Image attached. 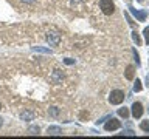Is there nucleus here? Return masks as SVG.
I'll use <instances>...</instances> for the list:
<instances>
[{
  "mask_svg": "<svg viewBox=\"0 0 149 139\" xmlns=\"http://www.w3.org/2000/svg\"><path fill=\"white\" fill-rule=\"evenodd\" d=\"M124 100V91L121 90H112V93L109 94V102L112 105H120Z\"/></svg>",
  "mask_w": 149,
  "mask_h": 139,
  "instance_id": "nucleus-1",
  "label": "nucleus"
},
{
  "mask_svg": "<svg viewBox=\"0 0 149 139\" xmlns=\"http://www.w3.org/2000/svg\"><path fill=\"white\" fill-rule=\"evenodd\" d=\"M100 6H101V11L106 14V16H110L113 14L115 11V3L112 0H100Z\"/></svg>",
  "mask_w": 149,
  "mask_h": 139,
  "instance_id": "nucleus-2",
  "label": "nucleus"
},
{
  "mask_svg": "<svg viewBox=\"0 0 149 139\" xmlns=\"http://www.w3.org/2000/svg\"><path fill=\"white\" fill-rule=\"evenodd\" d=\"M121 127V122L118 119H115V118H109V120L106 122V125H104V128H106V131H113V130H118Z\"/></svg>",
  "mask_w": 149,
  "mask_h": 139,
  "instance_id": "nucleus-3",
  "label": "nucleus"
},
{
  "mask_svg": "<svg viewBox=\"0 0 149 139\" xmlns=\"http://www.w3.org/2000/svg\"><path fill=\"white\" fill-rule=\"evenodd\" d=\"M129 9H130V12L134 14V17L137 19L138 22H144V20H146V17H148V9H143V11H138V9H135V8H132V6H130Z\"/></svg>",
  "mask_w": 149,
  "mask_h": 139,
  "instance_id": "nucleus-4",
  "label": "nucleus"
},
{
  "mask_svg": "<svg viewBox=\"0 0 149 139\" xmlns=\"http://www.w3.org/2000/svg\"><path fill=\"white\" fill-rule=\"evenodd\" d=\"M143 105L141 104H140V102H134V104H132V116H134V118L135 119H140V118H141V116H143Z\"/></svg>",
  "mask_w": 149,
  "mask_h": 139,
  "instance_id": "nucleus-5",
  "label": "nucleus"
},
{
  "mask_svg": "<svg viewBox=\"0 0 149 139\" xmlns=\"http://www.w3.org/2000/svg\"><path fill=\"white\" fill-rule=\"evenodd\" d=\"M47 42H48L51 46H58L59 42H61V36L58 32H48V34H47Z\"/></svg>",
  "mask_w": 149,
  "mask_h": 139,
  "instance_id": "nucleus-6",
  "label": "nucleus"
},
{
  "mask_svg": "<svg viewBox=\"0 0 149 139\" xmlns=\"http://www.w3.org/2000/svg\"><path fill=\"white\" fill-rule=\"evenodd\" d=\"M134 76H135V68H134V65H129L126 68V79L127 81H134Z\"/></svg>",
  "mask_w": 149,
  "mask_h": 139,
  "instance_id": "nucleus-7",
  "label": "nucleus"
},
{
  "mask_svg": "<svg viewBox=\"0 0 149 139\" xmlns=\"http://www.w3.org/2000/svg\"><path fill=\"white\" fill-rule=\"evenodd\" d=\"M47 133L51 134V136H58V134H62V130H61L59 127H48Z\"/></svg>",
  "mask_w": 149,
  "mask_h": 139,
  "instance_id": "nucleus-8",
  "label": "nucleus"
},
{
  "mask_svg": "<svg viewBox=\"0 0 149 139\" xmlns=\"http://www.w3.org/2000/svg\"><path fill=\"white\" fill-rule=\"evenodd\" d=\"M20 119L22 120H33L34 119V113H31V111H23V113H20Z\"/></svg>",
  "mask_w": 149,
  "mask_h": 139,
  "instance_id": "nucleus-9",
  "label": "nucleus"
},
{
  "mask_svg": "<svg viewBox=\"0 0 149 139\" xmlns=\"http://www.w3.org/2000/svg\"><path fill=\"white\" fill-rule=\"evenodd\" d=\"M118 114L121 116V118L127 119V118H129V110L126 108V107H123V108H120V110H118Z\"/></svg>",
  "mask_w": 149,
  "mask_h": 139,
  "instance_id": "nucleus-10",
  "label": "nucleus"
},
{
  "mask_svg": "<svg viewBox=\"0 0 149 139\" xmlns=\"http://www.w3.org/2000/svg\"><path fill=\"white\" fill-rule=\"evenodd\" d=\"M140 128H141L143 131H146V133H149V120H143V122L140 124Z\"/></svg>",
  "mask_w": 149,
  "mask_h": 139,
  "instance_id": "nucleus-11",
  "label": "nucleus"
},
{
  "mask_svg": "<svg viewBox=\"0 0 149 139\" xmlns=\"http://www.w3.org/2000/svg\"><path fill=\"white\" fill-rule=\"evenodd\" d=\"M39 131H40V130H39L37 125H33V127L28 128V133H30V134H39Z\"/></svg>",
  "mask_w": 149,
  "mask_h": 139,
  "instance_id": "nucleus-12",
  "label": "nucleus"
},
{
  "mask_svg": "<svg viewBox=\"0 0 149 139\" xmlns=\"http://www.w3.org/2000/svg\"><path fill=\"white\" fill-rule=\"evenodd\" d=\"M132 40H134L137 45L141 43V40H140V36H138V32H137V31H132Z\"/></svg>",
  "mask_w": 149,
  "mask_h": 139,
  "instance_id": "nucleus-13",
  "label": "nucleus"
},
{
  "mask_svg": "<svg viewBox=\"0 0 149 139\" xmlns=\"http://www.w3.org/2000/svg\"><path fill=\"white\" fill-rule=\"evenodd\" d=\"M134 91H135V93L141 91V82H140L138 79H137V81H135V83H134Z\"/></svg>",
  "mask_w": 149,
  "mask_h": 139,
  "instance_id": "nucleus-14",
  "label": "nucleus"
},
{
  "mask_svg": "<svg viewBox=\"0 0 149 139\" xmlns=\"http://www.w3.org/2000/svg\"><path fill=\"white\" fill-rule=\"evenodd\" d=\"M143 34H144V42L149 45V26L144 28V31H143Z\"/></svg>",
  "mask_w": 149,
  "mask_h": 139,
  "instance_id": "nucleus-15",
  "label": "nucleus"
},
{
  "mask_svg": "<svg viewBox=\"0 0 149 139\" xmlns=\"http://www.w3.org/2000/svg\"><path fill=\"white\" fill-rule=\"evenodd\" d=\"M33 51H39V53H48V54H51V50H48V48H33Z\"/></svg>",
  "mask_w": 149,
  "mask_h": 139,
  "instance_id": "nucleus-16",
  "label": "nucleus"
},
{
  "mask_svg": "<svg viewBox=\"0 0 149 139\" xmlns=\"http://www.w3.org/2000/svg\"><path fill=\"white\" fill-rule=\"evenodd\" d=\"M121 136H135V133L132 131V130H124L123 133H120Z\"/></svg>",
  "mask_w": 149,
  "mask_h": 139,
  "instance_id": "nucleus-17",
  "label": "nucleus"
},
{
  "mask_svg": "<svg viewBox=\"0 0 149 139\" xmlns=\"http://www.w3.org/2000/svg\"><path fill=\"white\" fill-rule=\"evenodd\" d=\"M50 114L53 116V118H56V116L59 114V110L56 108V107H53V108H50Z\"/></svg>",
  "mask_w": 149,
  "mask_h": 139,
  "instance_id": "nucleus-18",
  "label": "nucleus"
},
{
  "mask_svg": "<svg viewBox=\"0 0 149 139\" xmlns=\"http://www.w3.org/2000/svg\"><path fill=\"white\" fill-rule=\"evenodd\" d=\"M134 59H135V62H137V67H140V56L135 50H134Z\"/></svg>",
  "mask_w": 149,
  "mask_h": 139,
  "instance_id": "nucleus-19",
  "label": "nucleus"
},
{
  "mask_svg": "<svg viewBox=\"0 0 149 139\" xmlns=\"http://www.w3.org/2000/svg\"><path fill=\"white\" fill-rule=\"evenodd\" d=\"M109 118H110V116H106V118H102V119H100V120H96V124L100 125V124H102V122H106V120L109 119Z\"/></svg>",
  "mask_w": 149,
  "mask_h": 139,
  "instance_id": "nucleus-20",
  "label": "nucleus"
},
{
  "mask_svg": "<svg viewBox=\"0 0 149 139\" xmlns=\"http://www.w3.org/2000/svg\"><path fill=\"white\" fill-rule=\"evenodd\" d=\"M54 79H56V81H59V79H61V71H59V70H56V73H54Z\"/></svg>",
  "mask_w": 149,
  "mask_h": 139,
  "instance_id": "nucleus-21",
  "label": "nucleus"
},
{
  "mask_svg": "<svg viewBox=\"0 0 149 139\" xmlns=\"http://www.w3.org/2000/svg\"><path fill=\"white\" fill-rule=\"evenodd\" d=\"M65 63H67V65H72V63H74V60H73V59H65Z\"/></svg>",
  "mask_w": 149,
  "mask_h": 139,
  "instance_id": "nucleus-22",
  "label": "nucleus"
},
{
  "mask_svg": "<svg viewBox=\"0 0 149 139\" xmlns=\"http://www.w3.org/2000/svg\"><path fill=\"white\" fill-rule=\"evenodd\" d=\"M126 17H127V22H129V25H134V22H132V19H130L127 14H126Z\"/></svg>",
  "mask_w": 149,
  "mask_h": 139,
  "instance_id": "nucleus-23",
  "label": "nucleus"
},
{
  "mask_svg": "<svg viewBox=\"0 0 149 139\" xmlns=\"http://www.w3.org/2000/svg\"><path fill=\"white\" fill-rule=\"evenodd\" d=\"M22 2H26V3H33L34 0H22Z\"/></svg>",
  "mask_w": 149,
  "mask_h": 139,
  "instance_id": "nucleus-24",
  "label": "nucleus"
},
{
  "mask_svg": "<svg viewBox=\"0 0 149 139\" xmlns=\"http://www.w3.org/2000/svg\"><path fill=\"white\" fill-rule=\"evenodd\" d=\"M2 125H3V119L0 118V128H2Z\"/></svg>",
  "mask_w": 149,
  "mask_h": 139,
  "instance_id": "nucleus-25",
  "label": "nucleus"
},
{
  "mask_svg": "<svg viewBox=\"0 0 149 139\" xmlns=\"http://www.w3.org/2000/svg\"><path fill=\"white\" fill-rule=\"evenodd\" d=\"M72 2H79V0H72Z\"/></svg>",
  "mask_w": 149,
  "mask_h": 139,
  "instance_id": "nucleus-26",
  "label": "nucleus"
},
{
  "mask_svg": "<svg viewBox=\"0 0 149 139\" xmlns=\"http://www.w3.org/2000/svg\"><path fill=\"white\" fill-rule=\"evenodd\" d=\"M138 2H144V0H138Z\"/></svg>",
  "mask_w": 149,
  "mask_h": 139,
  "instance_id": "nucleus-27",
  "label": "nucleus"
}]
</instances>
